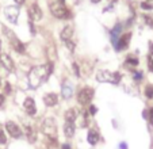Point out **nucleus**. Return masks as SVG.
<instances>
[{"instance_id":"12","label":"nucleus","mask_w":153,"mask_h":149,"mask_svg":"<svg viewBox=\"0 0 153 149\" xmlns=\"http://www.w3.org/2000/svg\"><path fill=\"white\" fill-rule=\"evenodd\" d=\"M121 31H122V26H121V25H117V26L110 31V38H111V42H113L114 46H117L118 39L121 38Z\"/></svg>"},{"instance_id":"9","label":"nucleus","mask_w":153,"mask_h":149,"mask_svg":"<svg viewBox=\"0 0 153 149\" xmlns=\"http://www.w3.org/2000/svg\"><path fill=\"white\" fill-rule=\"evenodd\" d=\"M6 129H7V132L11 134V137H14V138H19L20 136H22V130L19 129V126H18L15 122H7L6 123Z\"/></svg>"},{"instance_id":"14","label":"nucleus","mask_w":153,"mask_h":149,"mask_svg":"<svg viewBox=\"0 0 153 149\" xmlns=\"http://www.w3.org/2000/svg\"><path fill=\"white\" fill-rule=\"evenodd\" d=\"M61 39L62 41H71V38H72L73 35V27L72 26H67V27H64V30L61 31Z\"/></svg>"},{"instance_id":"22","label":"nucleus","mask_w":153,"mask_h":149,"mask_svg":"<svg viewBox=\"0 0 153 149\" xmlns=\"http://www.w3.org/2000/svg\"><path fill=\"white\" fill-rule=\"evenodd\" d=\"M145 95H146V98L152 99L153 98V86H146V88H145Z\"/></svg>"},{"instance_id":"40","label":"nucleus","mask_w":153,"mask_h":149,"mask_svg":"<svg viewBox=\"0 0 153 149\" xmlns=\"http://www.w3.org/2000/svg\"><path fill=\"white\" fill-rule=\"evenodd\" d=\"M0 48H1V42H0Z\"/></svg>"},{"instance_id":"1","label":"nucleus","mask_w":153,"mask_h":149,"mask_svg":"<svg viewBox=\"0 0 153 149\" xmlns=\"http://www.w3.org/2000/svg\"><path fill=\"white\" fill-rule=\"evenodd\" d=\"M53 72V64L49 63L46 65L41 66H34L31 71L29 72V86L33 89L39 87L42 84V81H46L48 77L50 76V73Z\"/></svg>"},{"instance_id":"11","label":"nucleus","mask_w":153,"mask_h":149,"mask_svg":"<svg viewBox=\"0 0 153 149\" xmlns=\"http://www.w3.org/2000/svg\"><path fill=\"white\" fill-rule=\"evenodd\" d=\"M23 107L29 115H35V112H37V107H35L34 99H31V98H27L26 101L23 102Z\"/></svg>"},{"instance_id":"30","label":"nucleus","mask_w":153,"mask_h":149,"mask_svg":"<svg viewBox=\"0 0 153 149\" xmlns=\"http://www.w3.org/2000/svg\"><path fill=\"white\" fill-rule=\"evenodd\" d=\"M73 71H75V73L77 74H80V71H79V66H77V64H73Z\"/></svg>"},{"instance_id":"10","label":"nucleus","mask_w":153,"mask_h":149,"mask_svg":"<svg viewBox=\"0 0 153 149\" xmlns=\"http://www.w3.org/2000/svg\"><path fill=\"white\" fill-rule=\"evenodd\" d=\"M130 38H131V34H130V33L121 35V38L118 39V43H117V46H115L117 50H125V49H126L127 46H129Z\"/></svg>"},{"instance_id":"31","label":"nucleus","mask_w":153,"mask_h":149,"mask_svg":"<svg viewBox=\"0 0 153 149\" xmlns=\"http://www.w3.org/2000/svg\"><path fill=\"white\" fill-rule=\"evenodd\" d=\"M90 112H91L92 115L96 114V107H95V106H91V107H90Z\"/></svg>"},{"instance_id":"33","label":"nucleus","mask_w":153,"mask_h":149,"mask_svg":"<svg viewBox=\"0 0 153 149\" xmlns=\"http://www.w3.org/2000/svg\"><path fill=\"white\" fill-rule=\"evenodd\" d=\"M61 149H71V145H69V144H64Z\"/></svg>"},{"instance_id":"6","label":"nucleus","mask_w":153,"mask_h":149,"mask_svg":"<svg viewBox=\"0 0 153 149\" xmlns=\"http://www.w3.org/2000/svg\"><path fill=\"white\" fill-rule=\"evenodd\" d=\"M4 14H6L7 19L15 25L18 22V16H19V8L16 6H8L4 8Z\"/></svg>"},{"instance_id":"25","label":"nucleus","mask_w":153,"mask_h":149,"mask_svg":"<svg viewBox=\"0 0 153 149\" xmlns=\"http://www.w3.org/2000/svg\"><path fill=\"white\" fill-rule=\"evenodd\" d=\"M141 7L144 10H152L153 8V6H152V4H149L148 1H144V3H141Z\"/></svg>"},{"instance_id":"26","label":"nucleus","mask_w":153,"mask_h":149,"mask_svg":"<svg viewBox=\"0 0 153 149\" xmlns=\"http://www.w3.org/2000/svg\"><path fill=\"white\" fill-rule=\"evenodd\" d=\"M142 76H144V74H142V72H136V73H134V80L140 81L142 79Z\"/></svg>"},{"instance_id":"41","label":"nucleus","mask_w":153,"mask_h":149,"mask_svg":"<svg viewBox=\"0 0 153 149\" xmlns=\"http://www.w3.org/2000/svg\"><path fill=\"white\" fill-rule=\"evenodd\" d=\"M0 84H1V80H0Z\"/></svg>"},{"instance_id":"13","label":"nucleus","mask_w":153,"mask_h":149,"mask_svg":"<svg viewBox=\"0 0 153 149\" xmlns=\"http://www.w3.org/2000/svg\"><path fill=\"white\" fill-rule=\"evenodd\" d=\"M58 102V98L56 94H53V92H50V94H46L45 96H43V103L46 104L48 107H53L56 106Z\"/></svg>"},{"instance_id":"29","label":"nucleus","mask_w":153,"mask_h":149,"mask_svg":"<svg viewBox=\"0 0 153 149\" xmlns=\"http://www.w3.org/2000/svg\"><path fill=\"white\" fill-rule=\"evenodd\" d=\"M149 122H150V125L153 126V109L149 111Z\"/></svg>"},{"instance_id":"15","label":"nucleus","mask_w":153,"mask_h":149,"mask_svg":"<svg viewBox=\"0 0 153 149\" xmlns=\"http://www.w3.org/2000/svg\"><path fill=\"white\" fill-rule=\"evenodd\" d=\"M10 42H11L12 48H14L18 53H23V52H25V46H23V43H22L19 39H18L16 35H15V37L12 38V39H10Z\"/></svg>"},{"instance_id":"36","label":"nucleus","mask_w":153,"mask_h":149,"mask_svg":"<svg viewBox=\"0 0 153 149\" xmlns=\"http://www.w3.org/2000/svg\"><path fill=\"white\" fill-rule=\"evenodd\" d=\"M6 92H7V94L10 92V84H7V86H6Z\"/></svg>"},{"instance_id":"35","label":"nucleus","mask_w":153,"mask_h":149,"mask_svg":"<svg viewBox=\"0 0 153 149\" xmlns=\"http://www.w3.org/2000/svg\"><path fill=\"white\" fill-rule=\"evenodd\" d=\"M3 102H4V96L3 95H0V104H3Z\"/></svg>"},{"instance_id":"39","label":"nucleus","mask_w":153,"mask_h":149,"mask_svg":"<svg viewBox=\"0 0 153 149\" xmlns=\"http://www.w3.org/2000/svg\"><path fill=\"white\" fill-rule=\"evenodd\" d=\"M64 1H65V0H60V3H62V4H64Z\"/></svg>"},{"instance_id":"24","label":"nucleus","mask_w":153,"mask_h":149,"mask_svg":"<svg viewBox=\"0 0 153 149\" xmlns=\"http://www.w3.org/2000/svg\"><path fill=\"white\" fill-rule=\"evenodd\" d=\"M6 142H7L6 134L3 133V130H0V144H6Z\"/></svg>"},{"instance_id":"3","label":"nucleus","mask_w":153,"mask_h":149,"mask_svg":"<svg viewBox=\"0 0 153 149\" xmlns=\"http://www.w3.org/2000/svg\"><path fill=\"white\" fill-rule=\"evenodd\" d=\"M96 79L98 81L102 83H111V84H118L121 81V73L119 72H110V71H99L96 73Z\"/></svg>"},{"instance_id":"7","label":"nucleus","mask_w":153,"mask_h":149,"mask_svg":"<svg viewBox=\"0 0 153 149\" xmlns=\"http://www.w3.org/2000/svg\"><path fill=\"white\" fill-rule=\"evenodd\" d=\"M29 16H30V19L34 20V22L42 19V10L39 8V6H38L37 3L31 4V6L29 7Z\"/></svg>"},{"instance_id":"27","label":"nucleus","mask_w":153,"mask_h":149,"mask_svg":"<svg viewBox=\"0 0 153 149\" xmlns=\"http://www.w3.org/2000/svg\"><path fill=\"white\" fill-rule=\"evenodd\" d=\"M65 43H67L68 49H69L71 52H73V50H75V43H73L72 41H67V42H65Z\"/></svg>"},{"instance_id":"38","label":"nucleus","mask_w":153,"mask_h":149,"mask_svg":"<svg viewBox=\"0 0 153 149\" xmlns=\"http://www.w3.org/2000/svg\"><path fill=\"white\" fill-rule=\"evenodd\" d=\"M108 1H110V3H114V1H117V0H108Z\"/></svg>"},{"instance_id":"18","label":"nucleus","mask_w":153,"mask_h":149,"mask_svg":"<svg viewBox=\"0 0 153 149\" xmlns=\"http://www.w3.org/2000/svg\"><path fill=\"white\" fill-rule=\"evenodd\" d=\"M23 133H25V136L27 137V140L30 141V142H34L35 141V132H34V129L33 127H30V126H25L23 127Z\"/></svg>"},{"instance_id":"21","label":"nucleus","mask_w":153,"mask_h":149,"mask_svg":"<svg viewBox=\"0 0 153 149\" xmlns=\"http://www.w3.org/2000/svg\"><path fill=\"white\" fill-rule=\"evenodd\" d=\"M137 65H138V60H137L136 57H131V56H129L127 60H126V63H125V66H126L127 69H129V66L133 68V66H137Z\"/></svg>"},{"instance_id":"32","label":"nucleus","mask_w":153,"mask_h":149,"mask_svg":"<svg viewBox=\"0 0 153 149\" xmlns=\"http://www.w3.org/2000/svg\"><path fill=\"white\" fill-rule=\"evenodd\" d=\"M119 148L121 149H127V145L125 142H121V145H119Z\"/></svg>"},{"instance_id":"4","label":"nucleus","mask_w":153,"mask_h":149,"mask_svg":"<svg viewBox=\"0 0 153 149\" xmlns=\"http://www.w3.org/2000/svg\"><path fill=\"white\" fill-rule=\"evenodd\" d=\"M50 12L53 14V16L58 18V19H67L71 18L69 10L65 8L62 3H52L50 4Z\"/></svg>"},{"instance_id":"2","label":"nucleus","mask_w":153,"mask_h":149,"mask_svg":"<svg viewBox=\"0 0 153 149\" xmlns=\"http://www.w3.org/2000/svg\"><path fill=\"white\" fill-rule=\"evenodd\" d=\"M42 132L50 142H57V126L53 118H45L42 122Z\"/></svg>"},{"instance_id":"8","label":"nucleus","mask_w":153,"mask_h":149,"mask_svg":"<svg viewBox=\"0 0 153 149\" xmlns=\"http://www.w3.org/2000/svg\"><path fill=\"white\" fill-rule=\"evenodd\" d=\"M0 64H1L3 68H6L8 72H14L15 71V64H14V61H12V58L10 57V56L4 54V53L0 54Z\"/></svg>"},{"instance_id":"28","label":"nucleus","mask_w":153,"mask_h":149,"mask_svg":"<svg viewBox=\"0 0 153 149\" xmlns=\"http://www.w3.org/2000/svg\"><path fill=\"white\" fill-rule=\"evenodd\" d=\"M29 25H30V31H31V34L34 35V34H35V27H34V23H33V22H30Z\"/></svg>"},{"instance_id":"37","label":"nucleus","mask_w":153,"mask_h":149,"mask_svg":"<svg viewBox=\"0 0 153 149\" xmlns=\"http://www.w3.org/2000/svg\"><path fill=\"white\" fill-rule=\"evenodd\" d=\"M91 1H92V3H99L100 0H91Z\"/></svg>"},{"instance_id":"20","label":"nucleus","mask_w":153,"mask_h":149,"mask_svg":"<svg viewBox=\"0 0 153 149\" xmlns=\"http://www.w3.org/2000/svg\"><path fill=\"white\" fill-rule=\"evenodd\" d=\"M76 119V111L73 109L71 110H67L65 112V122H75Z\"/></svg>"},{"instance_id":"42","label":"nucleus","mask_w":153,"mask_h":149,"mask_svg":"<svg viewBox=\"0 0 153 149\" xmlns=\"http://www.w3.org/2000/svg\"><path fill=\"white\" fill-rule=\"evenodd\" d=\"M152 52H153V49H152Z\"/></svg>"},{"instance_id":"5","label":"nucleus","mask_w":153,"mask_h":149,"mask_svg":"<svg viewBox=\"0 0 153 149\" xmlns=\"http://www.w3.org/2000/svg\"><path fill=\"white\" fill-rule=\"evenodd\" d=\"M94 98V89L92 88H83L77 95V101L81 106H85L91 102V99Z\"/></svg>"},{"instance_id":"23","label":"nucleus","mask_w":153,"mask_h":149,"mask_svg":"<svg viewBox=\"0 0 153 149\" xmlns=\"http://www.w3.org/2000/svg\"><path fill=\"white\" fill-rule=\"evenodd\" d=\"M148 66H149V71L153 72V52L148 56Z\"/></svg>"},{"instance_id":"34","label":"nucleus","mask_w":153,"mask_h":149,"mask_svg":"<svg viewBox=\"0 0 153 149\" xmlns=\"http://www.w3.org/2000/svg\"><path fill=\"white\" fill-rule=\"evenodd\" d=\"M14 1H15L16 4H23V3H25V0H14Z\"/></svg>"},{"instance_id":"17","label":"nucleus","mask_w":153,"mask_h":149,"mask_svg":"<svg viewBox=\"0 0 153 149\" xmlns=\"http://www.w3.org/2000/svg\"><path fill=\"white\" fill-rule=\"evenodd\" d=\"M61 95H62L64 99H71L73 95V88L69 86V84H64L62 89H61Z\"/></svg>"},{"instance_id":"16","label":"nucleus","mask_w":153,"mask_h":149,"mask_svg":"<svg viewBox=\"0 0 153 149\" xmlns=\"http://www.w3.org/2000/svg\"><path fill=\"white\" fill-rule=\"evenodd\" d=\"M64 133H65V136L69 138L73 137V134H75V123L65 122V125H64Z\"/></svg>"},{"instance_id":"19","label":"nucleus","mask_w":153,"mask_h":149,"mask_svg":"<svg viewBox=\"0 0 153 149\" xmlns=\"http://www.w3.org/2000/svg\"><path fill=\"white\" fill-rule=\"evenodd\" d=\"M87 140H88V142H90L91 145H96L99 141V134L95 132V130H90V132H88V136H87Z\"/></svg>"}]
</instances>
